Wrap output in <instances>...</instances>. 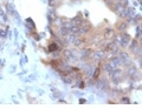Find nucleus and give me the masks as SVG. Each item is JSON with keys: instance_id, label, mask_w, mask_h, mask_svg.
Returning a JSON list of instances; mask_svg holds the SVG:
<instances>
[{"instance_id": "obj_4", "label": "nucleus", "mask_w": 142, "mask_h": 109, "mask_svg": "<svg viewBox=\"0 0 142 109\" xmlns=\"http://www.w3.org/2000/svg\"><path fill=\"white\" fill-rule=\"evenodd\" d=\"M107 37H111V35H113V31H111V29H108V32H107Z\"/></svg>"}, {"instance_id": "obj_2", "label": "nucleus", "mask_w": 142, "mask_h": 109, "mask_svg": "<svg viewBox=\"0 0 142 109\" xmlns=\"http://www.w3.org/2000/svg\"><path fill=\"white\" fill-rule=\"evenodd\" d=\"M60 33H62L63 35L68 34V29H66V28H62V29H60Z\"/></svg>"}, {"instance_id": "obj_3", "label": "nucleus", "mask_w": 142, "mask_h": 109, "mask_svg": "<svg viewBox=\"0 0 142 109\" xmlns=\"http://www.w3.org/2000/svg\"><path fill=\"white\" fill-rule=\"evenodd\" d=\"M98 74H100V68H97V69H96V72H95V74H94V78L96 79L97 76H98Z\"/></svg>"}, {"instance_id": "obj_1", "label": "nucleus", "mask_w": 142, "mask_h": 109, "mask_svg": "<svg viewBox=\"0 0 142 109\" xmlns=\"http://www.w3.org/2000/svg\"><path fill=\"white\" fill-rule=\"evenodd\" d=\"M68 42H75V35L71 34L68 37Z\"/></svg>"}]
</instances>
